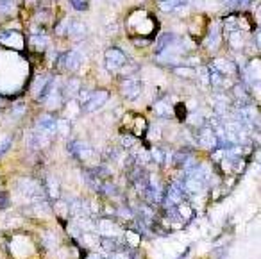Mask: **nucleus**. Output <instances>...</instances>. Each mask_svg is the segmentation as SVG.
I'll list each match as a JSON object with an SVG mask.
<instances>
[{
	"mask_svg": "<svg viewBox=\"0 0 261 259\" xmlns=\"http://www.w3.org/2000/svg\"><path fill=\"white\" fill-rule=\"evenodd\" d=\"M79 63H81V59H79V56H77L75 52H66V54H63V56H61V59H59V65L63 66L65 70H70V72L77 70Z\"/></svg>",
	"mask_w": 261,
	"mask_h": 259,
	"instance_id": "5",
	"label": "nucleus"
},
{
	"mask_svg": "<svg viewBox=\"0 0 261 259\" xmlns=\"http://www.w3.org/2000/svg\"><path fill=\"white\" fill-rule=\"evenodd\" d=\"M11 143H13V138H11V136H5L4 140L0 142V155H4V152L9 148Z\"/></svg>",
	"mask_w": 261,
	"mask_h": 259,
	"instance_id": "11",
	"label": "nucleus"
},
{
	"mask_svg": "<svg viewBox=\"0 0 261 259\" xmlns=\"http://www.w3.org/2000/svg\"><path fill=\"white\" fill-rule=\"evenodd\" d=\"M150 157H152L156 163H161V161H163V152L159 150V148H152V152H150Z\"/></svg>",
	"mask_w": 261,
	"mask_h": 259,
	"instance_id": "13",
	"label": "nucleus"
},
{
	"mask_svg": "<svg viewBox=\"0 0 261 259\" xmlns=\"http://www.w3.org/2000/svg\"><path fill=\"white\" fill-rule=\"evenodd\" d=\"M175 72H177L179 75H186V77L193 75V70H190V68H175Z\"/></svg>",
	"mask_w": 261,
	"mask_h": 259,
	"instance_id": "14",
	"label": "nucleus"
},
{
	"mask_svg": "<svg viewBox=\"0 0 261 259\" xmlns=\"http://www.w3.org/2000/svg\"><path fill=\"white\" fill-rule=\"evenodd\" d=\"M197 142L201 143L202 147H206V148H213V147L217 145V136H215L213 129H208V127L199 129Z\"/></svg>",
	"mask_w": 261,
	"mask_h": 259,
	"instance_id": "4",
	"label": "nucleus"
},
{
	"mask_svg": "<svg viewBox=\"0 0 261 259\" xmlns=\"http://www.w3.org/2000/svg\"><path fill=\"white\" fill-rule=\"evenodd\" d=\"M177 211H179V215H181V218H190L191 215H193V211H191V207L188 206V204H179Z\"/></svg>",
	"mask_w": 261,
	"mask_h": 259,
	"instance_id": "10",
	"label": "nucleus"
},
{
	"mask_svg": "<svg viewBox=\"0 0 261 259\" xmlns=\"http://www.w3.org/2000/svg\"><path fill=\"white\" fill-rule=\"evenodd\" d=\"M72 5H74L77 11H84L88 7V0H72Z\"/></svg>",
	"mask_w": 261,
	"mask_h": 259,
	"instance_id": "12",
	"label": "nucleus"
},
{
	"mask_svg": "<svg viewBox=\"0 0 261 259\" xmlns=\"http://www.w3.org/2000/svg\"><path fill=\"white\" fill-rule=\"evenodd\" d=\"M47 186H48V193H50L52 198L59 197V184H57V181L54 179L52 175H48L47 177Z\"/></svg>",
	"mask_w": 261,
	"mask_h": 259,
	"instance_id": "6",
	"label": "nucleus"
},
{
	"mask_svg": "<svg viewBox=\"0 0 261 259\" xmlns=\"http://www.w3.org/2000/svg\"><path fill=\"white\" fill-rule=\"evenodd\" d=\"M122 93L124 97L129 100H134L138 95L141 93V82L136 77H127L124 82H122Z\"/></svg>",
	"mask_w": 261,
	"mask_h": 259,
	"instance_id": "3",
	"label": "nucleus"
},
{
	"mask_svg": "<svg viewBox=\"0 0 261 259\" xmlns=\"http://www.w3.org/2000/svg\"><path fill=\"white\" fill-rule=\"evenodd\" d=\"M182 4H184V0H167V2L161 4V7H163L165 11H174V9H177V7H181Z\"/></svg>",
	"mask_w": 261,
	"mask_h": 259,
	"instance_id": "8",
	"label": "nucleus"
},
{
	"mask_svg": "<svg viewBox=\"0 0 261 259\" xmlns=\"http://www.w3.org/2000/svg\"><path fill=\"white\" fill-rule=\"evenodd\" d=\"M126 61H127V57L120 48H109V50L106 52V66L109 72L120 70L122 66L126 65Z\"/></svg>",
	"mask_w": 261,
	"mask_h": 259,
	"instance_id": "2",
	"label": "nucleus"
},
{
	"mask_svg": "<svg viewBox=\"0 0 261 259\" xmlns=\"http://www.w3.org/2000/svg\"><path fill=\"white\" fill-rule=\"evenodd\" d=\"M14 9V0H0V14H7Z\"/></svg>",
	"mask_w": 261,
	"mask_h": 259,
	"instance_id": "9",
	"label": "nucleus"
},
{
	"mask_svg": "<svg viewBox=\"0 0 261 259\" xmlns=\"http://www.w3.org/2000/svg\"><path fill=\"white\" fill-rule=\"evenodd\" d=\"M107 99H109V93H107L106 90L91 91L89 99L83 104V111L84 113H93V111H98V109L107 102Z\"/></svg>",
	"mask_w": 261,
	"mask_h": 259,
	"instance_id": "1",
	"label": "nucleus"
},
{
	"mask_svg": "<svg viewBox=\"0 0 261 259\" xmlns=\"http://www.w3.org/2000/svg\"><path fill=\"white\" fill-rule=\"evenodd\" d=\"M68 33L72 34V36H84L86 34V27H84L83 24H70V27H68Z\"/></svg>",
	"mask_w": 261,
	"mask_h": 259,
	"instance_id": "7",
	"label": "nucleus"
},
{
	"mask_svg": "<svg viewBox=\"0 0 261 259\" xmlns=\"http://www.w3.org/2000/svg\"><path fill=\"white\" fill-rule=\"evenodd\" d=\"M77 84H79V80H72V86H77ZM74 91H77V88H68V90H66V95H68V93H74Z\"/></svg>",
	"mask_w": 261,
	"mask_h": 259,
	"instance_id": "15",
	"label": "nucleus"
}]
</instances>
